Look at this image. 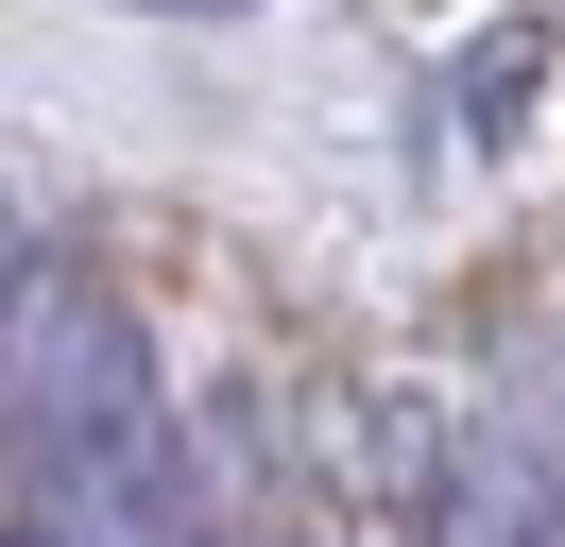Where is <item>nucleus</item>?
<instances>
[{
  "mask_svg": "<svg viewBox=\"0 0 565 547\" xmlns=\"http://www.w3.org/2000/svg\"><path fill=\"white\" fill-rule=\"evenodd\" d=\"M412 513H428L446 547H565V410H548V394H497V410H462Z\"/></svg>",
  "mask_w": 565,
  "mask_h": 547,
  "instance_id": "f03ea898",
  "label": "nucleus"
},
{
  "mask_svg": "<svg viewBox=\"0 0 565 547\" xmlns=\"http://www.w3.org/2000/svg\"><path fill=\"white\" fill-rule=\"evenodd\" d=\"M309 547H326V530H309Z\"/></svg>",
  "mask_w": 565,
  "mask_h": 547,
  "instance_id": "423d86ee",
  "label": "nucleus"
},
{
  "mask_svg": "<svg viewBox=\"0 0 565 547\" xmlns=\"http://www.w3.org/2000/svg\"><path fill=\"white\" fill-rule=\"evenodd\" d=\"M18 274H35V223H18V189H0V308H18Z\"/></svg>",
  "mask_w": 565,
  "mask_h": 547,
  "instance_id": "7ed1b4c3",
  "label": "nucleus"
},
{
  "mask_svg": "<svg viewBox=\"0 0 565 547\" xmlns=\"http://www.w3.org/2000/svg\"><path fill=\"white\" fill-rule=\"evenodd\" d=\"M172 18H241V0H172Z\"/></svg>",
  "mask_w": 565,
  "mask_h": 547,
  "instance_id": "39448f33",
  "label": "nucleus"
},
{
  "mask_svg": "<svg viewBox=\"0 0 565 547\" xmlns=\"http://www.w3.org/2000/svg\"><path fill=\"white\" fill-rule=\"evenodd\" d=\"M0 513H52L86 547H206L172 376H154L138 308L70 257H35L0 308Z\"/></svg>",
  "mask_w": 565,
  "mask_h": 547,
  "instance_id": "f257e3e1",
  "label": "nucleus"
},
{
  "mask_svg": "<svg viewBox=\"0 0 565 547\" xmlns=\"http://www.w3.org/2000/svg\"><path fill=\"white\" fill-rule=\"evenodd\" d=\"M0 547H86V530H52V513H0Z\"/></svg>",
  "mask_w": 565,
  "mask_h": 547,
  "instance_id": "20e7f679",
  "label": "nucleus"
}]
</instances>
